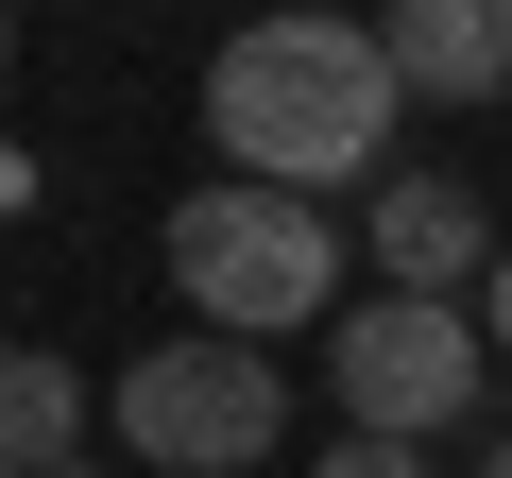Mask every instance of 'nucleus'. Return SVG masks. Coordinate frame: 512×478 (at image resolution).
Wrapping results in <instances>:
<instances>
[{"mask_svg":"<svg viewBox=\"0 0 512 478\" xmlns=\"http://www.w3.org/2000/svg\"><path fill=\"white\" fill-rule=\"evenodd\" d=\"M393 52H376V18H256V35H222L205 52V137H222V171L239 188H376V154H393Z\"/></svg>","mask_w":512,"mask_h":478,"instance_id":"nucleus-1","label":"nucleus"},{"mask_svg":"<svg viewBox=\"0 0 512 478\" xmlns=\"http://www.w3.org/2000/svg\"><path fill=\"white\" fill-rule=\"evenodd\" d=\"M171 291H188V325L205 342H308L325 325V291H342V222L325 205H291V188H188L171 205Z\"/></svg>","mask_w":512,"mask_h":478,"instance_id":"nucleus-2","label":"nucleus"},{"mask_svg":"<svg viewBox=\"0 0 512 478\" xmlns=\"http://www.w3.org/2000/svg\"><path fill=\"white\" fill-rule=\"evenodd\" d=\"M103 410H120L137 478H239V461L291 444V376H274V342H154V359H120Z\"/></svg>","mask_w":512,"mask_h":478,"instance_id":"nucleus-3","label":"nucleus"},{"mask_svg":"<svg viewBox=\"0 0 512 478\" xmlns=\"http://www.w3.org/2000/svg\"><path fill=\"white\" fill-rule=\"evenodd\" d=\"M325 359H342V410H359L376 444H444V427L495 393V342H478V308H444V291H376V308H342Z\"/></svg>","mask_w":512,"mask_h":478,"instance_id":"nucleus-4","label":"nucleus"},{"mask_svg":"<svg viewBox=\"0 0 512 478\" xmlns=\"http://www.w3.org/2000/svg\"><path fill=\"white\" fill-rule=\"evenodd\" d=\"M359 239H376V291H495V257L512 239L478 222V188L461 171H376V205H359Z\"/></svg>","mask_w":512,"mask_h":478,"instance_id":"nucleus-5","label":"nucleus"},{"mask_svg":"<svg viewBox=\"0 0 512 478\" xmlns=\"http://www.w3.org/2000/svg\"><path fill=\"white\" fill-rule=\"evenodd\" d=\"M376 52L410 103H512V0H393Z\"/></svg>","mask_w":512,"mask_h":478,"instance_id":"nucleus-6","label":"nucleus"},{"mask_svg":"<svg viewBox=\"0 0 512 478\" xmlns=\"http://www.w3.org/2000/svg\"><path fill=\"white\" fill-rule=\"evenodd\" d=\"M52 461H86V376L0 342V478H52Z\"/></svg>","mask_w":512,"mask_h":478,"instance_id":"nucleus-7","label":"nucleus"},{"mask_svg":"<svg viewBox=\"0 0 512 478\" xmlns=\"http://www.w3.org/2000/svg\"><path fill=\"white\" fill-rule=\"evenodd\" d=\"M308 478H444V461H427V444H376V427H342V444H325Z\"/></svg>","mask_w":512,"mask_h":478,"instance_id":"nucleus-8","label":"nucleus"},{"mask_svg":"<svg viewBox=\"0 0 512 478\" xmlns=\"http://www.w3.org/2000/svg\"><path fill=\"white\" fill-rule=\"evenodd\" d=\"M478 342H495V359H512V257H495V291H478Z\"/></svg>","mask_w":512,"mask_h":478,"instance_id":"nucleus-9","label":"nucleus"},{"mask_svg":"<svg viewBox=\"0 0 512 478\" xmlns=\"http://www.w3.org/2000/svg\"><path fill=\"white\" fill-rule=\"evenodd\" d=\"M18 205H35V171H18V154H0V222H18Z\"/></svg>","mask_w":512,"mask_h":478,"instance_id":"nucleus-10","label":"nucleus"},{"mask_svg":"<svg viewBox=\"0 0 512 478\" xmlns=\"http://www.w3.org/2000/svg\"><path fill=\"white\" fill-rule=\"evenodd\" d=\"M0 69H18V0H0Z\"/></svg>","mask_w":512,"mask_h":478,"instance_id":"nucleus-11","label":"nucleus"},{"mask_svg":"<svg viewBox=\"0 0 512 478\" xmlns=\"http://www.w3.org/2000/svg\"><path fill=\"white\" fill-rule=\"evenodd\" d=\"M478 478H512V444H495V461H478Z\"/></svg>","mask_w":512,"mask_h":478,"instance_id":"nucleus-12","label":"nucleus"}]
</instances>
